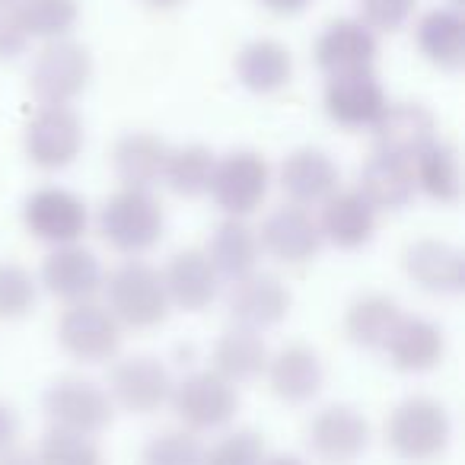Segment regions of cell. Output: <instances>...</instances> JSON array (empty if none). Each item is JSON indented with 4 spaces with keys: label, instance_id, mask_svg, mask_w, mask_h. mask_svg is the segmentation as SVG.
<instances>
[{
    "label": "cell",
    "instance_id": "6da1fadb",
    "mask_svg": "<svg viewBox=\"0 0 465 465\" xmlns=\"http://www.w3.org/2000/svg\"><path fill=\"white\" fill-rule=\"evenodd\" d=\"M452 420L450 411L433 395H408L389 411L386 443L399 459L427 465L450 450Z\"/></svg>",
    "mask_w": 465,
    "mask_h": 465
},
{
    "label": "cell",
    "instance_id": "7a4b0ae2",
    "mask_svg": "<svg viewBox=\"0 0 465 465\" xmlns=\"http://www.w3.org/2000/svg\"><path fill=\"white\" fill-rule=\"evenodd\" d=\"M166 211L150 188H118L99 207V232L115 252L143 255L163 240Z\"/></svg>",
    "mask_w": 465,
    "mask_h": 465
},
{
    "label": "cell",
    "instance_id": "3957f363",
    "mask_svg": "<svg viewBox=\"0 0 465 465\" xmlns=\"http://www.w3.org/2000/svg\"><path fill=\"white\" fill-rule=\"evenodd\" d=\"M109 312L122 322V329L147 331L166 322L169 297L163 287L160 268L147 265L141 259H131L118 265L109 278L103 281Z\"/></svg>",
    "mask_w": 465,
    "mask_h": 465
},
{
    "label": "cell",
    "instance_id": "277c9868",
    "mask_svg": "<svg viewBox=\"0 0 465 465\" xmlns=\"http://www.w3.org/2000/svg\"><path fill=\"white\" fill-rule=\"evenodd\" d=\"M175 418L185 424L192 433H211L223 430L236 411H240V392L230 380H223L213 370H194V373L182 376L173 382V395H169Z\"/></svg>",
    "mask_w": 465,
    "mask_h": 465
},
{
    "label": "cell",
    "instance_id": "5b68a950",
    "mask_svg": "<svg viewBox=\"0 0 465 465\" xmlns=\"http://www.w3.org/2000/svg\"><path fill=\"white\" fill-rule=\"evenodd\" d=\"M93 80V54L74 39L45 42L29 71V90L42 105H71Z\"/></svg>",
    "mask_w": 465,
    "mask_h": 465
},
{
    "label": "cell",
    "instance_id": "8992f818",
    "mask_svg": "<svg viewBox=\"0 0 465 465\" xmlns=\"http://www.w3.org/2000/svg\"><path fill=\"white\" fill-rule=\"evenodd\" d=\"M272 188V166L255 150H230L217 156L207 194L226 217H249L262 207Z\"/></svg>",
    "mask_w": 465,
    "mask_h": 465
},
{
    "label": "cell",
    "instance_id": "52a82bcc",
    "mask_svg": "<svg viewBox=\"0 0 465 465\" xmlns=\"http://www.w3.org/2000/svg\"><path fill=\"white\" fill-rule=\"evenodd\" d=\"M45 418L52 420V427L74 433H86L96 437L115 418V401L105 392L99 382L84 380V376H61L45 389Z\"/></svg>",
    "mask_w": 465,
    "mask_h": 465
},
{
    "label": "cell",
    "instance_id": "ba28073f",
    "mask_svg": "<svg viewBox=\"0 0 465 465\" xmlns=\"http://www.w3.org/2000/svg\"><path fill=\"white\" fill-rule=\"evenodd\" d=\"M84 122L71 105H42L23 131V150H26L29 163L45 169V173H58V169L71 166L84 150Z\"/></svg>",
    "mask_w": 465,
    "mask_h": 465
},
{
    "label": "cell",
    "instance_id": "9c48e42d",
    "mask_svg": "<svg viewBox=\"0 0 465 465\" xmlns=\"http://www.w3.org/2000/svg\"><path fill=\"white\" fill-rule=\"evenodd\" d=\"M58 344L80 363H105L122 348V322L103 303H71L58 319Z\"/></svg>",
    "mask_w": 465,
    "mask_h": 465
},
{
    "label": "cell",
    "instance_id": "30bf717a",
    "mask_svg": "<svg viewBox=\"0 0 465 465\" xmlns=\"http://www.w3.org/2000/svg\"><path fill=\"white\" fill-rule=\"evenodd\" d=\"M23 226L29 236L48 242V246H71L84 240L86 226H90V211L84 198L61 185L35 188L23 201Z\"/></svg>",
    "mask_w": 465,
    "mask_h": 465
},
{
    "label": "cell",
    "instance_id": "8fae6325",
    "mask_svg": "<svg viewBox=\"0 0 465 465\" xmlns=\"http://www.w3.org/2000/svg\"><path fill=\"white\" fill-rule=\"evenodd\" d=\"M173 373L153 354H131L115 361L109 370V389L115 405H122L131 414H153L173 395Z\"/></svg>",
    "mask_w": 465,
    "mask_h": 465
},
{
    "label": "cell",
    "instance_id": "7c38bea8",
    "mask_svg": "<svg viewBox=\"0 0 465 465\" xmlns=\"http://www.w3.org/2000/svg\"><path fill=\"white\" fill-rule=\"evenodd\" d=\"M312 456L325 465H351L370 446V420L354 405H325L306 427Z\"/></svg>",
    "mask_w": 465,
    "mask_h": 465
},
{
    "label": "cell",
    "instance_id": "4fadbf2b",
    "mask_svg": "<svg viewBox=\"0 0 465 465\" xmlns=\"http://www.w3.org/2000/svg\"><path fill=\"white\" fill-rule=\"evenodd\" d=\"M322 105H325V115L338 128L363 131L376 124V118L389 105V96L382 90L380 77L373 74V67H367V71L331 74L322 93Z\"/></svg>",
    "mask_w": 465,
    "mask_h": 465
},
{
    "label": "cell",
    "instance_id": "5bb4252c",
    "mask_svg": "<svg viewBox=\"0 0 465 465\" xmlns=\"http://www.w3.org/2000/svg\"><path fill=\"white\" fill-rule=\"evenodd\" d=\"M259 246L281 265H306L319 255L322 249V232H319V220L312 217L306 207L284 204L274 207L265 220H262Z\"/></svg>",
    "mask_w": 465,
    "mask_h": 465
},
{
    "label": "cell",
    "instance_id": "9a60e30c",
    "mask_svg": "<svg viewBox=\"0 0 465 465\" xmlns=\"http://www.w3.org/2000/svg\"><path fill=\"white\" fill-rule=\"evenodd\" d=\"M291 287L278 274L265 272H252L246 278L232 281L230 300H226L232 325H242V329L252 331H265L281 325L287 319V312H291Z\"/></svg>",
    "mask_w": 465,
    "mask_h": 465
},
{
    "label": "cell",
    "instance_id": "2e32d148",
    "mask_svg": "<svg viewBox=\"0 0 465 465\" xmlns=\"http://www.w3.org/2000/svg\"><path fill=\"white\" fill-rule=\"evenodd\" d=\"M103 262L84 249L80 242L71 246H54L52 252L42 262V287H45L52 297L71 303H86L103 291Z\"/></svg>",
    "mask_w": 465,
    "mask_h": 465
},
{
    "label": "cell",
    "instance_id": "e0dca14e",
    "mask_svg": "<svg viewBox=\"0 0 465 465\" xmlns=\"http://www.w3.org/2000/svg\"><path fill=\"white\" fill-rule=\"evenodd\" d=\"M376 54H380V39L373 29H367L354 16L331 20L312 45V58H316L319 71L329 77L331 74L367 71L376 64Z\"/></svg>",
    "mask_w": 465,
    "mask_h": 465
},
{
    "label": "cell",
    "instance_id": "ac0fdd59",
    "mask_svg": "<svg viewBox=\"0 0 465 465\" xmlns=\"http://www.w3.org/2000/svg\"><path fill=\"white\" fill-rule=\"evenodd\" d=\"M376 153L411 163L420 150L437 141V118L424 103H389L373 124Z\"/></svg>",
    "mask_w": 465,
    "mask_h": 465
},
{
    "label": "cell",
    "instance_id": "d6986e66",
    "mask_svg": "<svg viewBox=\"0 0 465 465\" xmlns=\"http://www.w3.org/2000/svg\"><path fill=\"white\" fill-rule=\"evenodd\" d=\"M278 182L291 204L297 207H319L329 194L338 192L341 169L325 150L319 147H300L284 156L278 169Z\"/></svg>",
    "mask_w": 465,
    "mask_h": 465
},
{
    "label": "cell",
    "instance_id": "ffe728a7",
    "mask_svg": "<svg viewBox=\"0 0 465 465\" xmlns=\"http://www.w3.org/2000/svg\"><path fill=\"white\" fill-rule=\"evenodd\" d=\"M405 274L427 293L452 297L465 287V259L452 242L446 240H414L401 255Z\"/></svg>",
    "mask_w": 465,
    "mask_h": 465
},
{
    "label": "cell",
    "instance_id": "44dd1931",
    "mask_svg": "<svg viewBox=\"0 0 465 465\" xmlns=\"http://www.w3.org/2000/svg\"><path fill=\"white\" fill-rule=\"evenodd\" d=\"M319 213V232L322 242H331L341 252L363 249L376 232V211L357 188H338L335 194L322 201Z\"/></svg>",
    "mask_w": 465,
    "mask_h": 465
},
{
    "label": "cell",
    "instance_id": "7402d4cb",
    "mask_svg": "<svg viewBox=\"0 0 465 465\" xmlns=\"http://www.w3.org/2000/svg\"><path fill=\"white\" fill-rule=\"evenodd\" d=\"M268 389L287 405H306L325 386V367L310 344H287L265 363Z\"/></svg>",
    "mask_w": 465,
    "mask_h": 465
},
{
    "label": "cell",
    "instance_id": "603a6c76",
    "mask_svg": "<svg viewBox=\"0 0 465 465\" xmlns=\"http://www.w3.org/2000/svg\"><path fill=\"white\" fill-rule=\"evenodd\" d=\"M160 274L169 306H179L185 312H201L217 300L220 278L204 249H182L166 262Z\"/></svg>",
    "mask_w": 465,
    "mask_h": 465
},
{
    "label": "cell",
    "instance_id": "cb8c5ba5",
    "mask_svg": "<svg viewBox=\"0 0 465 465\" xmlns=\"http://www.w3.org/2000/svg\"><path fill=\"white\" fill-rule=\"evenodd\" d=\"M386 357L399 373H427L440 367L446 354V338L437 322L424 316H405L395 322L392 335L386 341Z\"/></svg>",
    "mask_w": 465,
    "mask_h": 465
},
{
    "label": "cell",
    "instance_id": "d4e9b609",
    "mask_svg": "<svg viewBox=\"0 0 465 465\" xmlns=\"http://www.w3.org/2000/svg\"><path fill=\"white\" fill-rule=\"evenodd\" d=\"M204 252H207V259H211L217 278L232 284V281L259 272V259H262L259 232L242 217H226L223 223L211 232V242H207Z\"/></svg>",
    "mask_w": 465,
    "mask_h": 465
},
{
    "label": "cell",
    "instance_id": "484cf974",
    "mask_svg": "<svg viewBox=\"0 0 465 465\" xmlns=\"http://www.w3.org/2000/svg\"><path fill=\"white\" fill-rule=\"evenodd\" d=\"M236 77L249 93L272 96L293 80V54L278 39H252L236 54Z\"/></svg>",
    "mask_w": 465,
    "mask_h": 465
},
{
    "label": "cell",
    "instance_id": "4316f807",
    "mask_svg": "<svg viewBox=\"0 0 465 465\" xmlns=\"http://www.w3.org/2000/svg\"><path fill=\"white\" fill-rule=\"evenodd\" d=\"M357 192L370 201L376 213L380 211H401L414 201L418 188H414L411 163L399 160L389 153H373L361 169V185Z\"/></svg>",
    "mask_w": 465,
    "mask_h": 465
},
{
    "label": "cell",
    "instance_id": "83f0119b",
    "mask_svg": "<svg viewBox=\"0 0 465 465\" xmlns=\"http://www.w3.org/2000/svg\"><path fill=\"white\" fill-rule=\"evenodd\" d=\"M169 143L153 131H131L118 137L112 150V169L122 179L124 188H153L163 182V166H166Z\"/></svg>",
    "mask_w": 465,
    "mask_h": 465
},
{
    "label": "cell",
    "instance_id": "f1b7e54d",
    "mask_svg": "<svg viewBox=\"0 0 465 465\" xmlns=\"http://www.w3.org/2000/svg\"><path fill=\"white\" fill-rule=\"evenodd\" d=\"M414 39L420 54L440 71H459L465 64V20L459 10H427L414 26Z\"/></svg>",
    "mask_w": 465,
    "mask_h": 465
},
{
    "label": "cell",
    "instance_id": "f546056e",
    "mask_svg": "<svg viewBox=\"0 0 465 465\" xmlns=\"http://www.w3.org/2000/svg\"><path fill=\"white\" fill-rule=\"evenodd\" d=\"M213 373H220L223 380H230L232 386L249 382L255 376L265 373L268 363V344L262 338V331L242 329V325H230L223 335L213 344Z\"/></svg>",
    "mask_w": 465,
    "mask_h": 465
},
{
    "label": "cell",
    "instance_id": "4dcf8cb0",
    "mask_svg": "<svg viewBox=\"0 0 465 465\" xmlns=\"http://www.w3.org/2000/svg\"><path fill=\"white\" fill-rule=\"evenodd\" d=\"M399 319L401 306L389 293H363L344 312V335L357 348L382 351Z\"/></svg>",
    "mask_w": 465,
    "mask_h": 465
},
{
    "label": "cell",
    "instance_id": "1f68e13d",
    "mask_svg": "<svg viewBox=\"0 0 465 465\" xmlns=\"http://www.w3.org/2000/svg\"><path fill=\"white\" fill-rule=\"evenodd\" d=\"M414 173V188L420 194H427L430 201L440 204H456L462 194V166H459V153L452 143L433 141L427 150H420L411 160Z\"/></svg>",
    "mask_w": 465,
    "mask_h": 465
},
{
    "label": "cell",
    "instance_id": "d6a6232c",
    "mask_svg": "<svg viewBox=\"0 0 465 465\" xmlns=\"http://www.w3.org/2000/svg\"><path fill=\"white\" fill-rule=\"evenodd\" d=\"M213 163L217 153L204 143H185V147H169L166 166H163V182L179 198H201L211 188Z\"/></svg>",
    "mask_w": 465,
    "mask_h": 465
},
{
    "label": "cell",
    "instance_id": "836d02e7",
    "mask_svg": "<svg viewBox=\"0 0 465 465\" xmlns=\"http://www.w3.org/2000/svg\"><path fill=\"white\" fill-rule=\"evenodd\" d=\"M20 16L29 39L54 42L74 33L80 20V4L77 0H26L20 4Z\"/></svg>",
    "mask_w": 465,
    "mask_h": 465
},
{
    "label": "cell",
    "instance_id": "e575fe53",
    "mask_svg": "<svg viewBox=\"0 0 465 465\" xmlns=\"http://www.w3.org/2000/svg\"><path fill=\"white\" fill-rule=\"evenodd\" d=\"M35 456H39L42 465H105L96 437L61 430V427H48Z\"/></svg>",
    "mask_w": 465,
    "mask_h": 465
},
{
    "label": "cell",
    "instance_id": "d590c367",
    "mask_svg": "<svg viewBox=\"0 0 465 465\" xmlns=\"http://www.w3.org/2000/svg\"><path fill=\"white\" fill-rule=\"evenodd\" d=\"M39 303V281L20 262H0V319H26Z\"/></svg>",
    "mask_w": 465,
    "mask_h": 465
},
{
    "label": "cell",
    "instance_id": "8d00e7d4",
    "mask_svg": "<svg viewBox=\"0 0 465 465\" xmlns=\"http://www.w3.org/2000/svg\"><path fill=\"white\" fill-rule=\"evenodd\" d=\"M204 446L192 430H163L147 440L141 452V465H201Z\"/></svg>",
    "mask_w": 465,
    "mask_h": 465
},
{
    "label": "cell",
    "instance_id": "74e56055",
    "mask_svg": "<svg viewBox=\"0 0 465 465\" xmlns=\"http://www.w3.org/2000/svg\"><path fill=\"white\" fill-rule=\"evenodd\" d=\"M268 456L265 440L255 430H230L211 450H204L201 465H262Z\"/></svg>",
    "mask_w": 465,
    "mask_h": 465
},
{
    "label": "cell",
    "instance_id": "f35d334b",
    "mask_svg": "<svg viewBox=\"0 0 465 465\" xmlns=\"http://www.w3.org/2000/svg\"><path fill=\"white\" fill-rule=\"evenodd\" d=\"M363 23L373 33H399L414 14V0H357Z\"/></svg>",
    "mask_w": 465,
    "mask_h": 465
},
{
    "label": "cell",
    "instance_id": "ab89813d",
    "mask_svg": "<svg viewBox=\"0 0 465 465\" xmlns=\"http://www.w3.org/2000/svg\"><path fill=\"white\" fill-rule=\"evenodd\" d=\"M29 35L23 26L20 4H10V0H0V61H14L26 52Z\"/></svg>",
    "mask_w": 465,
    "mask_h": 465
},
{
    "label": "cell",
    "instance_id": "60d3db41",
    "mask_svg": "<svg viewBox=\"0 0 465 465\" xmlns=\"http://www.w3.org/2000/svg\"><path fill=\"white\" fill-rule=\"evenodd\" d=\"M20 430H23V420H20V414H16V408L7 405V401H0V452L16 446Z\"/></svg>",
    "mask_w": 465,
    "mask_h": 465
},
{
    "label": "cell",
    "instance_id": "b9f144b4",
    "mask_svg": "<svg viewBox=\"0 0 465 465\" xmlns=\"http://www.w3.org/2000/svg\"><path fill=\"white\" fill-rule=\"evenodd\" d=\"M262 10H268L272 16H300L306 7H310L312 0H259Z\"/></svg>",
    "mask_w": 465,
    "mask_h": 465
},
{
    "label": "cell",
    "instance_id": "7bdbcfd3",
    "mask_svg": "<svg viewBox=\"0 0 465 465\" xmlns=\"http://www.w3.org/2000/svg\"><path fill=\"white\" fill-rule=\"evenodd\" d=\"M0 465H42V462L26 446H10V450L0 452Z\"/></svg>",
    "mask_w": 465,
    "mask_h": 465
},
{
    "label": "cell",
    "instance_id": "ee69618b",
    "mask_svg": "<svg viewBox=\"0 0 465 465\" xmlns=\"http://www.w3.org/2000/svg\"><path fill=\"white\" fill-rule=\"evenodd\" d=\"M262 465H306L300 456H291V452H274V456H265Z\"/></svg>",
    "mask_w": 465,
    "mask_h": 465
},
{
    "label": "cell",
    "instance_id": "f6af8a7d",
    "mask_svg": "<svg viewBox=\"0 0 465 465\" xmlns=\"http://www.w3.org/2000/svg\"><path fill=\"white\" fill-rule=\"evenodd\" d=\"M150 10H175V7H182L185 0H143Z\"/></svg>",
    "mask_w": 465,
    "mask_h": 465
},
{
    "label": "cell",
    "instance_id": "bcb514c9",
    "mask_svg": "<svg viewBox=\"0 0 465 465\" xmlns=\"http://www.w3.org/2000/svg\"><path fill=\"white\" fill-rule=\"evenodd\" d=\"M10 4H26V0H10Z\"/></svg>",
    "mask_w": 465,
    "mask_h": 465
}]
</instances>
